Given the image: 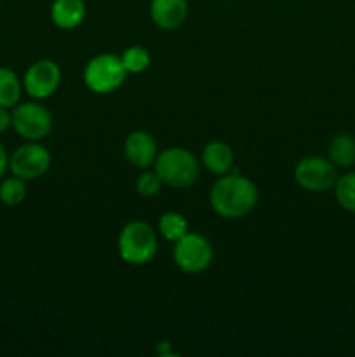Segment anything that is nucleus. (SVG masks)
Here are the masks:
<instances>
[{
	"label": "nucleus",
	"mask_w": 355,
	"mask_h": 357,
	"mask_svg": "<svg viewBox=\"0 0 355 357\" xmlns=\"http://www.w3.org/2000/svg\"><path fill=\"white\" fill-rule=\"evenodd\" d=\"M209 201L216 215L228 220L242 218L256 206L258 188L242 174L226 173L212 185Z\"/></svg>",
	"instance_id": "nucleus-1"
},
{
	"label": "nucleus",
	"mask_w": 355,
	"mask_h": 357,
	"mask_svg": "<svg viewBox=\"0 0 355 357\" xmlns=\"http://www.w3.org/2000/svg\"><path fill=\"white\" fill-rule=\"evenodd\" d=\"M155 173L159 174L164 185L171 188H187L197 181L200 166L190 150L183 146H169L159 153L153 162Z\"/></svg>",
	"instance_id": "nucleus-2"
},
{
	"label": "nucleus",
	"mask_w": 355,
	"mask_h": 357,
	"mask_svg": "<svg viewBox=\"0 0 355 357\" xmlns=\"http://www.w3.org/2000/svg\"><path fill=\"white\" fill-rule=\"evenodd\" d=\"M118 255L131 265H145L153 260L157 253V236L145 222H131L118 236Z\"/></svg>",
	"instance_id": "nucleus-3"
},
{
	"label": "nucleus",
	"mask_w": 355,
	"mask_h": 357,
	"mask_svg": "<svg viewBox=\"0 0 355 357\" xmlns=\"http://www.w3.org/2000/svg\"><path fill=\"white\" fill-rule=\"evenodd\" d=\"M127 79L122 58L115 54L94 56L84 70V82L93 93L108 94L117 91Z\"/></svg>",
	"instance_id": "nucleus-4"
},
{
	"label": "nucleus",
	"mask_w": 355,
	"mask_h": 357,
	"mask_svg": "<svg viewBox=\"0 0 355 357\" xmlns=\"http://www.w3.org/2000/svg\"><path fill=\"white\" fill-rule=\"evenodd\" d=\"M174 264L187 274H200L211 265L212 248L204 236L188 232L174 243Z\"/></svg>",
	"instance_id": "nucleus-5"
},
{
	"label": "nucleus",
	"mask_w": 355,
	"mask_h": 357,
	"mask_svg": "<svg viewBox=\"0 0 355 357\" xmlns=\"http://www.w3.org/2000/svg\"><path fill=\"white\" fill-rule=\"evenodd\" d=\"M294 180L303 190L327 192L334 187L338 180L336 166L324 157H305L296 164Z\"/></svg>",
	"instance_id": "nucleus-6"
},
{
	"label": "nucleus",
	"mask_w": 355,
	"mask_h": 357,
	"mask_svg": "<svg viewBox=\"0 0 355 357\" xmlns=\"http://www.w3.org/2000/svg\"><path fill=\"white\" fill-rule=\"evenodd\" d=\"M13 128L28 142L44 139L52 129V117L45 107L38 103H21L13 110Z\"/></svg>",
	"instance_id": "nucleus-7"
},
{
	"label": "nucleus",
	"mask_w": 355,
	"mask_h": 357,
	"mask_svg": "<svg viewBox=\"0 0 355 357\" xmlns=\"http://www.w3.org/2000/svg\"><path fill=\"white\" fill-rule=\"evenodd\" d=\"M49 166H51V153L37 142L17 146L9 159L10 173L24 181L44 176Z\"/></svg>",
	"instance_id": "nucleus-8"
},
{
	"label": "nucleus",
	"mask_w": 355,
	"mask_h": 357,
	"mask_svg": "<svg viewBox=\"0 0 355 357\" xmlns=\"http://www.w3.org/2000/svg\"><path fill=\"white\" fill-rule=\"evenodd\" d=\"M61 70L52 59H40L30 65L23 79V87L35 100H45L58 91Z\"/></svg>",
	"instance_id": "nucleus-9"
},
{
	"label": "nucleus",
	"mask_w": 355,
	"mask_h": 357,
	"mask_svg": "<svg viewBox=\"0 0 355 357\" xmlns=\"http://www.w3.org/2000/svg\"><path fill=\"white\" fill-rule=\"evenodd\" d=\"M124 153L129 162L138 169H148L157 159V143L146 131H132L124 142Z\"/></svg>",
	"instance_id": "nucleus-10"
},
{
	"label": "nucleus",
	"mask_w": 355,
	"mask_h": 357,
	"mask_svg": "<svg viewBox=\"0 0 355 357\" xmlns=\"http://www.w3.org/2000/svg\"><path fill=\"white\" fill-rule=\"evenodd\" d=\"M150 16L162 30H176L187 20L188 3L187 0H152Z\"/></svg>",
	"instance_id": "nucleus-11"
},
{
	"label": "nucleus",
	"mask_w": 355,
	"mask_h": 357,
	"mask_svg": "<svg viewBox=\"0 0 355 357\" xmlns=\"http://www.w3.org/2000/svg\"><path fill=\"white\" fill-rule=\"evenodd\" d=\"M86 17L84 0H54L51 6V20L61 30H73L80 26Z\"/></svg>",
	"instance_id": "nucleus-12"
},
{
	"label": "nucleus",
	"mask_w": 355,
	"mask_h": 357,
	"mask_svg": "<svg viewBox=\"0 0 355 357\" xmlns=\"http://www.w3.org/2000/svg\"><path fill=\"white\" fill-rule=\"evenodd\" d=\"M233 160H235V155H233L232 146L225 142L207 143L204 146V152H202V164L218 176H223V174L232 171Z\"/></svg>",
	"instance_id": "nucleus-13"
},
{
	"label": "nucleus",
	"mask_w": 355,
	"mask_h": 357,
	"mask_svg": "<svg viewBox=\"0 0 355 357\" xmlns=\"http://www.w3.org/2000/svg\"><path fill=\"white\" fill-rule=\"evenodd\" d=\"M327 152L336 167H352L355 164V138L348 132H338L331 139Z\"/></svg>",
	"instance_id": "nucleus-14"
},
{
	"label": "nucleus",
	"mask_w": 355,
	"mask_h": 357,
	"mask_svg": "<svg viewBox=\"0 0 355 357\" xmlns=\"http://www.w3.org/2000/svg\"><path fill=\"white\" fill-rule=\"evenodd\" d=\"M21 80L10 68L0 66V107H16L21 98Z\"/></svg>",
	"instance_id": "nucleus-15"
},
{
	"label": "nucleus",
	"mask_w": 355,
	"mask_h": 357,
	"mask_svg": "<svg viewBox=\"0 0 355 357\" xmlns=\"http://www.w3.org/2000/svg\"><path fill=\"white\" fill-rule=\"evenodd\" d=\"M159 232L169 243H176L188 234V222L181 213H164L159 220Z\"/></svg>",
	"instance_id": "nucleus-16"
},
{
	"label": "nucleus",
	"mask_w": 355,
	"mask_h": 357,
	"mask_svg": "<svg viewBox=\"0 0 355 357\" xmlns=\"http://www.w3.org/2000/svg\"><path fill=\"white\" fill-rule=\"evenodd\" d=\"M334 195L341 208L355 213V171L338 178L334 183Z\"/></svg>",
	"instance_id": "nucleus-17"
},
{
	"label": "nucleus",
	"mask_w": 355,
	"mask_h": 357,
	"mask_svg": "<svg viewBox=\"0 0 355 357\" xmlns=\"http://www.w3.org/2000/svg\"><path fill=\"white\" fill-rule=\"evenodd\" d=\"M26 197V185L24 180L17 176L6 178V180L0 183V201L6 206H17L23 202V199Z\"/></svg>",
	"instance_id": "nucleus-18"
},
{
	"label": "nucleus",
	"mask_w": 355,
	"mask_h": 357,
	"mask_svg": "<svg viewBox=\"0 0 355 357\" xmlns=\"http://www.w3.org/2000/svg\"><path fill=\"white\" fill-rule=\"evenodd\" d=\"M150 52L143 45H131L122 54V63H124L127 73H141L150 66Z\"/></svg>",
	"instance_id": "nucleus-19"
},
{
	"label": "nucleus",
	"mask_w": 355,
	"mask_h": 357,
	"mask_svg": "<svg viewBox=\"0 0 355 357\" xmlns=\"http://www.w3.org/2000/svg\"><path fill=\"white\" fill-rule=\"evenodd\" d=\"M162 188V180H160L159 174L155 171H146L141 176L136 180V192H138L141 197H153L157 195Z\"/></svg>",
	"instance_id": "nucleus-20"
},
{
	"label": "nucleus",
	"mask_w": 355,
	"mask_h": 357,
	"mask_svg": "<svg viewBox=\"0 0 355 357\" xmlns=\"http://www.w3.org/2000/svg\"><path fill=\"white\" fill-rule=\"evenodd\" d=\"M13 126V114L6 107H0V132L7 131Z\"/></svg>",
	"instance_id": "nucleus-21"
},
{
	"label": "nucleus",
	"mask_w": 355,
	"mask_h": 357,
	"mask_svg": "<svg viewBox=\"0 0 355 357\" xmlns=\"http://www.w3.org/2000/svg\"><path fill=\"white\" fill-rule=\"evenodd\" d=\"M7 167H9V157H7V152L6 149H3V145L0 143V180H2V176L6 174Z\"/></svg>",
	"instance_id": "nucleus-22"
}]
</instances>
